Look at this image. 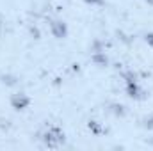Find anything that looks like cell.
<instances>
[{"label":"cell","instance_id":"obj_3","mask_svg":"<svg viewBox=\"0 0 153 151\" xmlns=\"http://www.w3.org/2000/svg\"><path fill=\"white\" fill-rule=\"evenodd\" d=\"M52 34L55 36L57 39H62V38H66L68 36V27H66V23L64 21H52Z\"/></svg>","mask_w":153,"mask_h":151},{"label":"cell","instance_id":"obj_7","mask_svg":"<svg viewBox=\"0 0 153 151\" xmlns=\"http://www.w3.org/2000/svg\"><path fill=\"white\" fill-rule=\"evenodd\" d=\"M85 2H87V4H93V5H94V4H103V0H85Z\"/></svg>","mask_w":153,"mask_h":151},{"label":"cell","instance_id":"obj_6","mask_svg":"<svg viewBox=\"0 0 153 151\" xmlns=\"http://www.w3.org/2000/svg\"><path fill=\"white\" fill-rule=\"evenodd\" d=\"M146 43L153 48V32H148V34H146Z\"/></svg>","mask_w":153,"mask_h":151},{"label":"cell","instance_id":"obj_8","mask_svg":"<svg viewBox=\"0 0 153 151\" xmlns=\"http://www.w3.org/2000/svg\"><path fill=\"white\" fill-rule=\"evenodd\" d=\"M146 2H148V4H150V5H153V0H146Z\"/></svg>","mask_w":153,"mask_h":151},{"label":"cell","instance_id":"obj_2","mask_svg":"<svg viewBox=\"0 0 153 151\" xmlns=\"http://www.w3.org/2000/svg\"><path fill=\"white\" fill-rule=\"evenodd\" d=\"M29 105H30V98H29L27 94L16 93V94L11 96V107H13L14 110H23V109H27Z\"/></svg>","mask_w":153,"mask_h":151},{"label":"cell","instance_id":"obj_5","mask_svg":"<svg viewBox=\"0 0 153 151\" xmlns=\"http://www.w3.org/2000/svg\"><path fill=\"white\" fill-rule=\"evenodd\" d=\"M91 59H93V62H94L96 66H100V68H103V66H107V57H105V53H103L102 50H98V52H94Z\"/></svg>","mask_w":153,"mask_h":151},{"label":"cell","instance_id":"obj_4","mask_svg":"<svg viewBox=\"0 0 153 151\" xmlns=\"http://www.w3.org/2000/svg\"><path fill=\"white\" fill-rule=\"evenodd\" d=\"M126 93H128L130 98H143V96H141L143 91H141V87L137 85L135 80H128V82H126Z\"/></svg>","mask_w":153,"mask_h":151},{"label":"cell","instance_id":"obj_1","mask_svg":"<svg viewBox=\"0 0 153 151\" xmlns=\"http://www.w3.org/2000/svg\"><path fill=\"white\" fill-rule=\"evenodd\" d=\"M43 141H45V144H46L48 148H57V146H61V144L64 142V133H62L59 128H50V130L45 133Z\"/></svg>","mask_w":153,"mask_h":151}]
</instances>
